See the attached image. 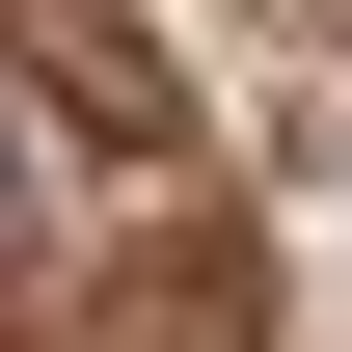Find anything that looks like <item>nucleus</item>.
Here are the masks:
<instances>
[{
	"label": "nucleus",
	"instance_id": "f257e3e1",
	"mask_svg": "<svg viewBox=\"0 0 352 352\" xmlns=\"http://www.w3.org/2000/svg\"><path fill=\"white\" fill-rule=\"evenodd\" d=\"M82 217H109V135L54 109L28 54H0V271H54V244H82Z\"/></svg>",
	"mask_w": 352,
	"mask_h": 352
}]
</instances>
